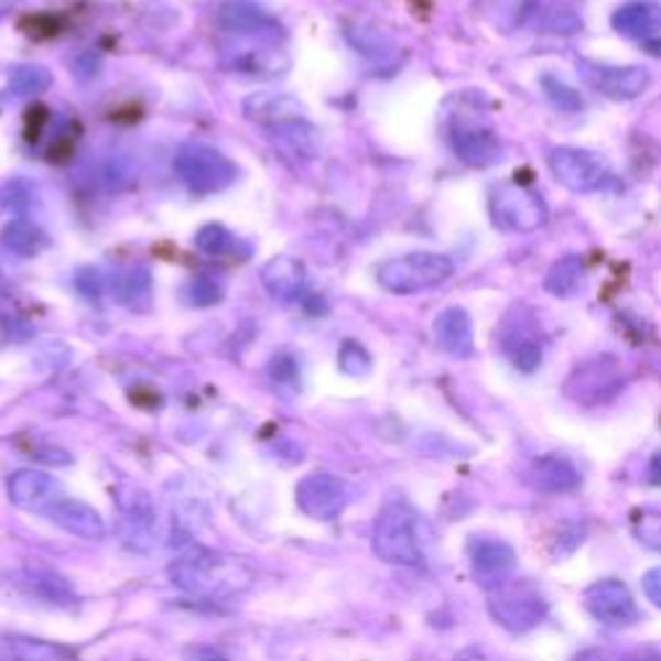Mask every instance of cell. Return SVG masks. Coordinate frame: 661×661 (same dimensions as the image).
Instances as JSON below:
<instances>
[{"mask_svg":"<svg viewBox=\"0 0 661 661\" xmlns=\"http://www.w3.org/2000/svg\"><path fill=\"white\" fill-rule=\"evenodd\" d=\"M169 574L178 589L202 599H230L253 587V571L243 561L202 548L178 555Z\"/></svg>","mask_w":661,"mask_h":661,"instance_id":"obj_1","label":"cell"},{"mask_svg":"<svg viewBox=\"0 0 661 661\" xmlns=\"http://www.w3.org/2000/svg\"><path fill=\"white\" fill-rule=\"evenodd\" d=\"M174 171L186 189L197 197H213L236 184L238 165L205 142H186L176 150Z\"/></svg>","mask_w":661,"mask_h":661,"instance_id":"obj_2","label":"cell"},{"mask_svg":"<svg viewBox=\"0 0 661 661\" xmlns=\"http://www.w3.org/2000/svg\"><path fill=\"white\" fill-rule=\"evenodd\" d=\"M455 272L453 259L445 253L416 251L390 259L378 269L380 288L390 295H416L445 284Z\"/></svg>","mask_w":661,"mask_h":661,"instance_id":"obj_3","label":"cell"},{"mask_svg":"<svg viewBox=\"0 0 661 661\" xmlns=\"http://www.w3.org/2000/svg\"><path fill=\"white\" fill-rule=\"evenodd\" d=\"M217 55L228 71L248 75V78H280L292 67V57L282 42L259 40V36L225 34L217 42Z\"/></svg>","mask_w":661,"mask_h":661,"instance_id":"obj_4","label":"cell"},{"mask_svg":"<svg viewBox=\"0 0 661 661\" xmlns=\"http://www.w3.org/2000/svg\"><path fill=\"white\" fill-rule=\"evenodd\" d=\"M372 551L380 561L393 566H422L424 553L416 535V514L403 501L382 507L375 520Z\"/></svg>","mask_w":661,"mask_h":661,"instance_id":"obj_5","label":"cell"},{"mask_svg":"<svg viewBox=\"0 0 661 661\" xmlns=\"http://www.w3.org/2000/svg\"><path fill=\"white\" fill-rule=\"evenodd\" d=\"M494 225L512 232H535L548 223V205L535 192L522 184H496L488 194Z\"/></svg>","mask_w":661,"mask_h":661,"instance_id":"obj_6","label":"cell"},{"mask_svg":"<svg viewBox=\"0 0 661 661\" xmlns=\"http://www.w3.org/2000/svg\"><path fill=\"white\" fill-rule=\"evenodd\" d=\"M488 613L501 628L512 630V633H528L543 622L548 603L532 584L507 582L499 589H494L491 599H488Z\"/></svg>","mask_w":661,"mask_h":661,"instance_id":"obj_7","label":"cell"},{"mask_svg":"<svg viewBox=\"0 0 661 661\" xmlns=\"http://www.w3.org/2000/svg\"><path fill=\"white\" fill-rule=\"evenodd\" d=\"M548 165H551L555 182L576 194L599 192L613 182L610 171H607L603 161H599L597 155H592L589 150L553 148L551 155H548Z\"/></svg>","mask_w":661,"mask_h":661,"instance_id":"obj_8","label":"cell"},{"mask_svg":"<svg viewBox=\"0 0 661 661\" xmlns=\"http://www.w3.org/2000/svg\"><path fill=\"white\" fill-rule=\"evenodd\" d=\"M300 512L318 522L336 520L351 501V488L334 473H311L295 488Z\"/></svg>","mask_w":661,"mask_h":661,"instance_id":"obj_9","label":"cell"},{"mask_svg":"<svg viewBox=\"0 0 661 661\" xmlns=\"http://www.w3.org/2000/svg\"><path fill=\"white\" fill-rule=\"evenodd\" d=\"M119 507V530H122L124 543L132 551L148 553L155 543V505L150 494L140 486H119L117 488Z\"/></svg>","mask_w":661,"mask_h":661,"instance_id":"obj_10","label":"cell"},{"mask_svg":"<svg viewBox=\"0 0 661 661\" xmlns=\"http://www.w3.org/2000/svg\"><path fill=\"white\" fill-rule=\"evenodd\" d=\"M578 73L595 91L613 101H633L651 86V73L641 65H605L578 59Z\"/></svg>","mask_w":661,"mask_h":661,"instance_id":"obj_11","label":"cell"},{"mask_svg":"<svg viewBox=\"0 0 661 661\" xmlns=\"http://www.w3.org/2000/svg\"><path fill=\"white\" fill-rule=\"evenodd\" d=\"M622 372L620 365L613 357H597L576 367L566 380V395L574 398L576 403L597 405L613 401L622 390Z\"/></svg>","mask_w":661,"mask_h":661,"instance_id":"obj_12","label":"cell"},{"mask_svg":"<svg viewBox=\"0 0 661 661\" xmlns=\"http://www.w3.org/2000/svg\"><path fill=\"white\" fill-rule=\"evenodd\" d=\"M217 24L225 34L232 36H259V40L272 42L288 40L280 19L272 17L259 0H225L217 11Z\"/></svg>","mask_w":661,"mask_h":661,"instance_id":"obj_13","label":"cell"},{"mask_svg":"<svg viewBox=\"0 0 661 661\" xmlns=\"http://www.w3.org/2000/svg\"><path fill=\"white\" fill-rule=\"evenodd\" d=\"M584 607L587 613L603 626H613V628H622L636 622L638 618V607L636 599L630 595L628 587L618 578H603V582L592 584V587L584 592Z\"/></svg>","mask_w":661,"mask_h":661,"instance_id":"obj_14","label":"cell"},{"mask_svg":"<svg viewBox=\"0 0 661 661\" xmlns=\"http://www.w3.org/2000/svg\"><path fill=\"white\" fill-rule=\"evenodd\" d=\"M267 138L272 148L280 153L282 161L288 163H311L321 155V132L307 122V119H295V122H284L269 127Z\"/></svg>","mask_w":661,"mask_h":661,"instance_id":"obj_15","label":"cell"},{"mask_svg":"<svg viewBox=\"0 0 661 661\" xmlns=\"http://www.w3.org/2000/svg\"><path fill=\"white\" fill-rule=\"evenodd\" d=\"M517 555L512 545L501 543V540H478L473 545L470 566L476 574L478 584L486 589H499L501 584L509 582V574L514 571Z\"/></svg>","mask_w":661,"mask_h":661,"instance_id":"obj_16","label":"cell"},{"mask_svg":"<svg viewBox=\"0 0 661 661\" xmlns=\"http://www.w3.org/2000/svg\"><path fill=\"white\" fill-rule=\"evenodd\" d=\"M47 517L57 528H63L75 538L101 540L107 535V522H104V517L96 512L91 505H86V501L80 499H71V496H59V499L52 501Z\"/></svg>","mask_w":661,"mask_h":661,"instance_id":"obj_17","label":"cell"},{"mask_svg":"<svg viewBox=\"0 0 661 661\" xmlns=\"http://www.w3.org/2000/svg\"><path fill=\"white\" fill-rule=\"evenodd\" d=\"M9 499L13 507L26 512H47L52 501L59 499V488L47 473L24 468L9 478Z\"/></svg>","mask_w":661,"mask_h":661,"instance_id":"obj_18","label":"cell"},{"mask_svg":"<svg viewBox=\"0 0 661 661\" xmlns=\"http://www.w3.org/2000/svg\"><path fill=\"white\" fill-rule=\"evenodd\" d=\"M243 115L246 119H251V122H257L269 130V127L305 119V107L303 101L292 94L259 91V94H251L243 101Z\"/></svg>","mask_w":661,"mask_h":661,"instance_id":"obj_19","label":"cell"},{"mask_svg":"<svg viewBox=\"0 0 661 661\" xmlns=\"http://www.w3.org/2000/svg\"><path fill=\"white\" fill-rule=\"evenodd\" d=\"M453 150L465 165H473V169H488V165L505 158L499 138L491 130H480V127L457 124L453 130Z\"/></svg>","mask_w":661,"mask_h":661,"instance_id":"obj_20","label":"cell"},{"mask_svg":"<svg viewBox=\"0 0 661 661\" xmlns=\"http://www.w3.org/2000/svg\"><path fill=\"white\" fill-rule=\"evenodd\" d=\"M261 284L277 303H292L305 292V267L292 257H274L261 269Z\"/></svg>","mask_w":661,"mask_h":661,"instance_id":"obj_21","label":"cell"},{"mask_svg":"<svg viewBox=\"0 0 661 661\" xmlns=\"http://www.w3.org/2000/svg\"><path fill=\"white\" fill-rule=\"evenodd\" d=\"M434 339L449 357L465 359L473 355V321L463 307H445L437 318H434Z\"/></svg>","mask_w":661,"mask_h":661,"instance_id":"obj_22","label":"cell"},{"mask_svg":"<svg viewBox=\"0 0 661 661\" xmlns=\"http://www.w3.org/2000/svg\"><path fill=\"white\" fill-rule=\"evenodd\" d=\"M501 347H505L509 362L522 372H535L543 362V344H540L535 328L524 321H509L501 334Z\"/></svg>","mask_w":661,"mask_h":661,"instance_id":"obj_23","label":"cell"},{"mask_svg":"<svg viewBox=\"0 0 661 661\" xmlns=\"http://www.w3.org/2000/svg\"><path fill=\"white\" fill-rule=\"evenodd\" d=\"M615 32L638 42H651L661 34V6L646 3V0H633V3L620 6L613 13Z\"/></svg>","mask_w":661,"mask_h":661,"instance_id":"obj_24","label":"cell"},{"mask_svg":"<svg viewBox=\"0 0 661 661\" xmlns=\"http://www.w3.org/2000/svg\"><path fill=\"white\" fill-rule=\"evenodd\" d=\"M17 582L21 584V589L29 592V595L36 597L44 605L67 607L75 603V589L67 584V578H63L50 568L26 566L24 571H19L17 574Z\"/></svg>","mask_w":661,"mask_h":661,"instance_id":"obj_25","label":"cell"},{"mask_svg":"<svg viewBox=\"0 0 661 661\" xmlns=\"http://www.w3.org/2000/svg\"><path fill=\"white\" fill-rule=\"evenodd\" d=\"M582 476L574 468V463H568L561 455H545L532 465V486L543 494H568L578 488Z\"/></svg>","mask_w":661,"mask_h":661,"instance_id":"obj_26","label":"cell"},{"mask_svg":"<svg viewBox=\"0 0 661 661\" xmlns=\"http://www.w3.org/2000/svg\"><path fill=\"white\" fill-rule=\"evenodd\" d=\"M584 284H587V264L576 253L555 261L545 274V290L561 300L576 297L584 290Z\"/></svg>","mask_w":661,"mask_h":661,"instance_id":"obj_27","label":"cell"},{"mask_svg":"<svg viewBox=\"0 0 661 661\" xmlns=\"http://www.w3.org/2000/svg\"><path fill=\"white\" fill-rule=\"evenodd\" d=\"M9 651L13 661H80L71 649H65V646L26 636H11Z\"/></svg>","mask_w":661,"mask_h":661,"instance_id":"obj_28","label":"cell"},{"mask_svg":"<svg viewBox=\"0 0 661 661\" xmlns=\"http://www.w3.org/2000/svg\"><path fill=\"white\" fill-rule=\"evenodd\" d=\"M0 243H3L6 251L17 253V257H34V253H40L47 246V236L34 223L13 220L3 230V236H0Z\"/></svg>","mask_w":661,"mask_h":661,"instance_id":"obj_29","label":"cell"},{"mask_svg":"<svg viewBox=\"0 0 661 661\" xmlns=\"http://www.w3.org/2000/svg\"><path fill=\"white\" fill-rule=\"evenodd\" d=\"M52 86V73L44 65L36 63H24L17 65L11 71L9 88L13 96H36L44 94Z\"/></svg>","mask_w":661,"mask_h":661,"instance_id":"obj_30","label":"cell"},{"mask_svg":"<svg viewBox=\"0 0 661 661\" xmlns=\"http://www.w3.org/2000/svg\"><path fill=\"white\" fill-rule=\"evenodd\" d=\"M194 246H197L199 253H205L209 259H223L236 251V236L220 223H207L202 225L197 236H194Z\"/></svg>","mask_w":661,"mask_h":661,"instance_id":"obj_31","label":"cell"},{"mask_svg":"<svg viewBox=\"0 0 661 661\" xmlns=\"http://www.w3.org/2000/svg\"><path fill=\"white\" fill-rule=\"evenodd\" d=\"M150 290H153V282H150V272L148 269H132L130 274H124L119 280V297H122L124 305H130L132 311H148L150 305Z\"/></svg>","mask_w":661,"mask_h":661,"instance_id":"obj_32","label":"cell"},{"mask_svg":"<svg viewBox=\"0 0 661 661\" xmlns=\"http://www.w3.org/2000/svg\"><path fill=\"white\" fill-rule=\"evenodd\" d=\"M540 86H543L548 101H551L555 109L566 111V115H574V111H582V107H584L582 94H578L574 86H568L566 80H561L559 75L545 73L543 78H540Z\"/></svg>","mask_w":661,"mask_h":661,"instance_id":"obj_33","label":"cell"},{"mask_svg":"<svg viewBox=\"0 0 661 661\" xmlns=\"http://www.w3.org/2000/svg\"><path fill=\"white\" fill-rule=\"evenodd\" d=\"M223 295H225L223 282H217L215 277L209 274H197L184 290V297L189 300V305H197V307H209L220 303Z\"/></svg>","mask_w":661,"mask_h":661,"instance_id":"obj_34","label":"cell"},{"mask_svg":"<svg viewBox=\"0 0 661 661\" xmlns=\"http://www.w3.org/2000/svg\"><path fill=\"white\" fill-rule=\"evenodd\" d=\"M339 367L342 372H347L349 378H365L372 370V357L362 344L344 342L339 349Z\"/></svg>","mask_w":661,"mask_h":661,"instance_id":"obj_35","label":"cell"},{"mask_svg":"<svg viewBox=\"0 0 661 661\" xmlns=\"http://www.w3.org/2000/svg\"><path fill=\"white\" fill-rule=\"evenodd\" d=\"M630 528H633L636 538L643 545L661 553V512H646V509L643 512H636L633 520H630Z\"/></svg>","mask_w":661,"mask_h":661,"instance_id":"obj_36","label":"cell"},{"mask_svg":"<svg viewBox=\"0 0 661 661\" xmlns=\"http://www.w3.org/2000/svg\"><path fill=\"white\" fill-rule=\"evenodd\" d=\"M543 29L553 34H574L582 29V21L576 19V13L571 9H563V6H553L551 11H543Z\"/></svg>","mask_w":661,"mask_h":661,"instance_id":"obj_37","label":"cell"},{"mask_svg":"<svg viewBox=\"0 0 661 661\" xmlns=\"http://www.w3.org/2000/svg\"><path fill=\"white\" fill-rule=\"evenodd\" d=\"M349 42L355 44V47L359 50V55H367V57H380L386 55L388 47V40L378 32H370V29H357V32H349Z\"/></svg>","mask_w":661,"mask_h":661,"instance_id":"obj_38","label":"cell"},{"mask_svg":"<svg viewBox=\"0 0 661 661\" xmlns=\"http://www.w3.org/2000/svg\"><path fill=\"white\" fill-rule=\"evenodd\" d=\"M643 592L653 605L661 607V566L646 571V574H643Z\"/></svg>","mask_w":661,"mask_h":661,"instance_id":"obj_39","label":"cell"},{"mask_svg":"<svg viewBox=\"0 0 661 661\" xmlns=\"http://www.w3.org/2000/svg\"><path fill=\"white\" fill-rule=\"evenodd\" d=\"M186 661H228L220 651L213 649V646H189L184 651Z\"/></svg>","mask_w":661,"mask_h":661,"instance_id":"obj_40","label":"cell"},{"mask_svg":"<svg viewBox=\"0 0 661 661\" xmlns=\"http://www.w3.org/2000/svg\"><path fill=\"white\" fill-rule=\"evenodd\" d=\"M649 480L651 484H661V453H657L651 457L649 465Z\"/></svg>","mask_w":661,"mask_h":661,"instance_id":"obj_41","label":"cell"},{"mask_svg":"<svg viewBox=\"0 0 661 661\" xmlns=\"http://www.w3.org/2000/svg\"><path fill=\"white\" fill-rule=\"evenodd\" d=\"M455 661H491V659H486L484 653H480L478 649H468V651H463L460 657H457Z\"/></svg>","mask_w":661,"mask_h":661,"instance_id":"obj_42","label":"cell"},{"mask_svg":"<svg viewBox=\"0 0 661 661\" xmlns=\"http://www.w3.org/2000/svg\"><path fill=\"white\" fill-rule=\"evenodd\" d=\"M630 661H661V653H657V651H638L636 657H630Z\"/></svg>","mask_w":661,"mask_h":661,"instance_id":"obj_43","label":"cell"},{"mask_svg":"<svg viewBox=\"0 0 661 661\" xmlns=\"http://www.w3.org/2000/svg\"><path fill=\"white\" fill-rule=\"evenodd\" d=\"M13 3H17V0H0V17H3V13H6V11H9Z\"/></svg>","mask_w":661,"mask_h":661,"instance_id":"obj_44","label":"cell"}]
</instances>
